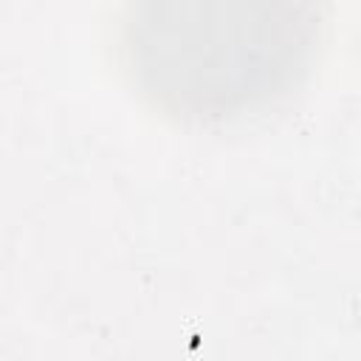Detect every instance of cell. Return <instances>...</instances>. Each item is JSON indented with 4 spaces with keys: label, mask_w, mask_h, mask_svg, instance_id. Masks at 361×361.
Segmentation results:
<instances>
[{
    "label": "cell",
    "mask_w": 361,
    "mask_h": 361,
    "mask_svg": "<svg viewBox=\"0 0 361 361\" xmlns=\"http://www.w3.org/2000/svg\"><path fill=\"white\" fill-rule=\"evenodd\" d=\"M319 39L313 0H127L130 82L183 121H226L285 96Z\"/></svg>",
    "instance_id": "1"
}]
</instances>
